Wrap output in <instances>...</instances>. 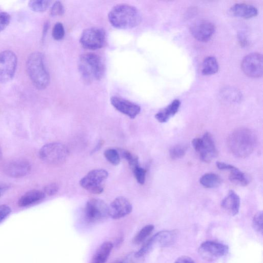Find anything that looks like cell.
I'll return each instance as SVG.
<instances>
[{"mask_svg": "<svg viewBox=\"0 0 263 263\" xmlns=\"http://www.w3.org/2000/svg\"><path fill=\"white\" fill-rule=\"evenodd\" d=\"M108 18L112 26L119 29L135 28L142 21L140 12L136 8L125 4L113 7Z\"/></svg>", "mask_w": 263, "mask_h": 263, "instance_id": "obj_1", "label": "cell"}, {"mask_svg": "<svg viewBox=\"0 0 263 263\" xmlns=\"http://www.w3.org/2000/svg\"><path fill=\"white\" fill-rule=\"evenodd\" d=\"M78 67L82 78L87 84L100 80L105 72L102 59L94 53L82 55L78 60Z\"/></svg>", "mask_w": 263, "mask_h": 263, "instance_id": "obj_2", "label": "cell"}, {"mask_svg": "<svg viewBox=\"0 0 263 263\" xmlns=\"http://www.w3.org/2000/svg\"><path fill=\"white\" fill-rule=\"evenodd\" d=\"M28 75L34 86L39 90L46 89L50 83V76L46 69L44 55L40 52L32 53L27 62Z\"/></svg>", "mask_w": 263, "mask_h": 263, "instance_id": "obj_3", "label": "cell"}, {"mask_svg": "<svg viewBox=\"0 0 263 263\" xmlns=\"http://www.w3.org/2000/svg\"><path fill=\"white\" fill-rule=\"evenodd\" d=\"M256 144V138L249 129L241 128L230 136L228 145L234 155L245 157L252 153Z\"/></svg>", "mask_w": 263, "mask_h": 263, "instance_id": "obj_4", "label": "cell"}, {"mask_svg": "<svg viewBox=\"0 0 263 263\" xmlns=\"http://www.w3.org/2000/svg\"><path fill=\"white\" fill-rule=\"evenodd\" d=\"M69 152L67 146L59 143H52L43 146L40 150V159L45 163L59 165L67 160Z\"/></svg>", "mask_w": 263, "mask_h": 263, "instance_id": "obj_5", "label": "cell"}, {"mask_svg": "<svg viewBox=\"0 0 263 263\" xmlns=\"http://www.w3.org/2000/svg\"><path fill=\"white\" fill-rule=\"evenodd\" d=\"M176 236V233L174 231H161L148 240L139 251L135 252V255L137 257L141 258L156 246H169L174 243Z\"/></svg>", "mask_w": 263, "mask_h": 263, "instance_id": "obj_6", "label": "cell"}, {"mask_svg": "<svg viewBox=\"0 0 263 263\" xmlns=\"http://www.w3.org/2000/svg\"><path fill=\"white\" fill-rule=\"evenodd\" d=\"M109 176L104 169H95L89 172L80 180V185L88 192L99 194L104 190V182Z\"/></svg>", "mask_w": 263, "mask_h": 263, "instance_id": "obj_7", "label": "cell"}, {"mask_svg": "<svg viewBox=\"0 0 263 263\" xmlns=\"http://www.w3.org/2000/svg\"><path fill=\"white\" fill-rule=\"evenodd\" d=\"M85 219L89 224H96L106 220L109 217V207L102 200L90 199L85 208Z\"/></svg>", "mask_w": 263, "mask_h": 263, "instance_id": "obj_8", "label": "cell"}, {"mask_svg": "<svg viewBox=\"0 0 263 263\" xmlns=\"http://www.w3.org/2000/svg\"><path fill=\"white\" fill-rule=\"evenodd\" d=\"M17 57L11 50L0 52V83H6L14 77L17 67Z\"/></svg>", "mask_w": 263, "mask_h": 263, "instance_id": "obj_9", "label": "cell"}, {"mask_svg": "<svg viewBox=\"0 0 263 263\" xmlns=\"http://www.w3.org/2000/svg\"><path fill=\"white\" fill-rule=\"evenodd\" d=\"M106 41V33L103 29L90 28L83 32L80 42L82 46L88 49L96 50L102 48Z\"/></svg>", "mask_w": 263, "mask_h": 263, "instance_id": "obj_10", "label": "cell"}, {"mask_svg": "<svg viewBox=\"0 0 263 263\" xmlns=\"http://www.w3.org/2000/svg\"><path fill=\"white\" fill-rule=\"evenodd\" d=\"M241 68L245 75L249 77L259 78L262 75L263 58L259 53H251L244 58Z\"/></svg>", "mask_w": 263, "mask_h": 263, "instance_id": "obj_11", "label": "cell"}, {"mask_svg": "<svg viewBox=\"0 0 263 263\" xmlns=\"http://www.w3.org/2000/svg\"><path fill=\"white\" fill-rule=\"evenodd\" d=\"M201 256L208 261H213L225 256L229 252L228 246L215 241H206L199 248Z\"/></svg>", "mask_w": 263, "mask_h": 263, "instance_id": "obj_12", "label": "cell"}, {"mask_svg": "<svg viewBox=\"0 0 263 263\" xmlns=\"http://www.w3.org/2000/svg\"><path fill=\"white\" fill-rule=\"evenodd\" d=\"M216 30V27L213 23L202 20L194 22L191 27L190 32L197 40L207 42L213 37Z\"/></svg>", "mask_w": 263, "mask_h": 263, "instance_id": "obj_13", "label": "cell"}, {"mask_svg": "<svg viewBox=\"0 0 263 263\" xmlns=\"http://www.w3.org/2000/svg\"><path fill=\"white\" fill-rule=\"evenodd\" d=\"M133 207L124 197H117L109 207V217L114 220L123 218L133 212Z\"/></svg>", "mask_w": 263, "mask_h": 263, "instance_id": "obj_14", "label": "cell"}, {"mask_svg": "<svg viewBox=\"0 0 263 263\" xmlns=\"http://www.w3.org/2000/svg\"><path fill=\"white\" fill-rule=\"evenodd\" d=\"M110 101L117 111L132 119H135L141 112V108L139 105L122 98L113 96Z\"/></svg>", "mask_w": 263, "mask_h": 263, "instance_id": "obj_15", "label": "cell"}, {"mask_svg": "<svg viewBox=\"0 0 263 263\" xmlns=\"http://www.w3.org/2000/svg\"><path fill=\"white\" fill-rule=\"evenodd\" d=\"M31 170V165L27 160L17 159L14 160L5 167L7 175L13 178H21L28 175Z\"/></svg>", "mask_w": 263, "mask_h": 263, "instance_id": "obj_16", "label": "cell"}, {"mask_svg": "<svg viewBox=\"0 0 263 263\" xmlns=\"http://www.w3.org/2000/svg\"><path fill=\"white\" fill-rule=\"evenodd\" d=\"M197 152L200 153L201 160L205 163H210L217 156L218 151L210 134L207 133L204 135L201 147Z\"/></svg>", "mask_w": 263, "mask_h": 263, "instance_id": "obj_17", "label": "cell"}, {"mask_svg": "<svg viewBox=\"0 0 263 263\" xmlns=\"http://www.w3.org/2000/svg\"><path fill=\"white\" fill-rule=\"evenodd\" d=\"M240 204L239 196L233 190H230L222 201L221 207L229 215L235 216L239 213Z\"/></svg>", "mask_w": 263, "mask_h": 263, "instance_id": "obj_18", "label": "cell"}, {"mask_svg": "<svg viewBox=\"0 0 263 263\" xmlns=\"http://www.w3.org/2000/svg\"><path fill=\"white\" fill-rule=\"evenodd\" d=\"M229 14L234 17L250 19L257 15L258 11L255 7L252 5L238 4L230 8Z\"/></svg>", "mask_w": 263, "mask_h": 263, "instance_id": "obj_19", "label": "cell"}, {"mask_svg": "<svg viewBox=\"0 0 263 263\" xmlns=\"http://www.w3.org/2000/svg\"><path fill=\"white\" fill-rule=\"evenodd\" d=\"M43 191L38 190H33L27 192L19 199L18 205L21 207H25L43 200L45 197Z\"/></svg>", "mask_w": 263, "mask_h": 263, "instance_id": "obj_20", "label": "cell"}, {"mask_svg": "<svg viewBox=\"0 0 263 263\" xmlns=\"http://www.w3.org/2000/svg\"><path fill=\"white\" fill-rule=\"evenodd\" d=\"M180 106V101L178 99L174 100L167 108L161 110L155 115L156 119L161 123L167 122L170 117L177 113Z\"/></svg>", "mask_w": 263, "mask_h": 263, "instance_id": "obj_21", "label": "cell"}, {"mask_svg": "<svg viewBox=\"0 0 263 263\" xmlns=\"http://www.w3.org/2000/svg\"><path fill=\"white\" fill-rule=\"evenodd\" d=\"M113 248L112 242L103 243L96 251L91 263H106Z\"/></svg>", "mask_w": 263, "mask_h": 263, "instance_id": "obj_22", "label": "cell"}, {"mask_svg": "<svg viewBox=\"0 0 263 263\" xmlns=\"http://www.w3.org/2000/svg\"><path fill=\"white\" fill-rule=\"evenodd\" d=\"M219 69L218 62L213 56L205 58L202 64V72L204 75L209 76L216 74Z\"/></svg>", "mask_w": 263, "mask_h": 263, "instance_id": "obj_23", "label": "cell"}, {"mask_svg": "<svg viewBox=\"0 0 263 263\" xmlns=\"http://www.w3.org/2000/svg\"><path fill=\"white\" fill-rule=\"evenodd\" d=\"M200 183L207 188H214L219 187L222 183L221 178L214 173H207L200 179Z\"/></svg>", "mask_w": 263, "mask_h": 263, "instance_id": "obj_24", "label": "cell"}, {"mask_svg": "<svg viewBox=\"0 0 263 263\" xmlns=\"http://www.w3.org/2000/svg\"><path fill=\"white\" fill-rule=\"evenodd\" d=\"M229 171H230V173L229 178L231 182L242 186H246L248 185L249 182V180L245 173L235 167Z\"/></svg>", "mask_w": 263, "mask_h": 263, "instance_id": "obj_25", "label": "cell"}, {"mask_svg": "<svg viewBox=\"0 0 263 263\" xmlns=\"http://www.w3.org/2000/svg\"><path fill=\"white\" fill-rule=\"evenodd\" d=\"M154 229V226L153 225H148L143 227L134 238V244L140 245L143 243L152 233Z\"/></svg>", "mask_w": 263, "mask_h": 263, "instance_id": "obj_26", "label": "cell"}, {"mask_svg": "<svg viewBox=\"0 0 263 263\" xmlns=\"http://www.w3.org/2000/svg\"><path fill=\"white\" fill-rule=\"evenodd\" d=\"M51 2L45 0H33L29 4L30 8L35 12H43L50 6Z\"/></svg>", "mask_w": 263, "mask_h": 263, "instance_id": "obj_27", "label": "cell"}, {"mask_svg": "<svg viewBox=\"0 0 263 263\" xmlns=\"http://www.w3.org/2000/svg\"><path fill=\"white\" fill-rule=\"evenodd\" d=\"M187 149V147L183 145L174 146L170 150V157L173 160L181 159L185 156Z\"/></svg>", "mask_w": 263, "mask_h": 263, "instance_id": "obj_28", "label": "cell"}, {"mask_svg": "<svg viewBox=\"0 0 263 263\" xmlns=\"http://www.w3.org/2000/svg\"><path fill=\"white\" fill-rule=\"evenodd\" d=\"M104 155L106 159L111 164L114 166H117L120 162V157L118 151L114 149H109L107 150Z\"/></svg>", "mask_w": 263, "mask_h": 263, "instance_id": "obj_29", "label": "cell"}, {"mask_svg": "<svg viewBox=\"0 0 263 263\" xmlns=\"http://www.w3.org/2000/svg\"><path fill=\"white\" fill-rule=\"evenodd\" d=\"M122 157L128 162L129 166L133 170L140 166L139 158L137 156L131 153L128 151H123L122 153Z\"/></svg>", "mask_w": 263, "mask_h": 263, "instance_id": "obj_30", "label": "cell"}, {"mask_svg": "<svg viewBox=\"0 0 263 263\" xmlns=\"http://www.w3.org/2000/svg\"><path fill=\"white\" fill-rule=\"evenodd\" d=\"M263 215L262 212L256 213L253 219L252 227L255 231L262 234L263 231Z\"/></svg>", "mask_w": 263, "mask_h": 263, "instance_id": "obj_31", "label": "cell"}, {"mask_svg": "<svg viewBox=\"0 0 263 263\" xmlns=\"http://www.w3.org/2000/svg\"><path fill=\"white\" fill-rule=\"evenodd\" d=\"M53 38L56 40L62 39L65 35V30L61 23H57L54 27L52 32Z\"/></svg>", "mask_w": 263, "mask_h": 263, "instance_id": "obj_32", "label": "cell"}, {"mask_svg": "<svg viewBox=\"0 0 263 263\" xmlns=\"http://www.w3.org/2000/svg\"><path fill=\"white\" fill-rule=\"evenodd\" d=\"M133 171L138 182L141 185H144L146 181V170L139 166L134 168Z\"/></svg>", "mask_w": 263, "mask_h": 263, "instance_id": "obj_33", "label": "cell"}, {"mask_svg": "<svg viewBox=\"0 0 263 263\" xmlns=\"http://www.w3.org/2000/svg\"><path fill=\"white\" fill-rule=\"evenodd\" d=\"M11 21V16L6 12L0 13V32L5 30Z\"/></svg>", "mask_w": 263, "mask_h": 263, "instance_id": "obj_34", "label": "cell"}, {"mask_svg": "<svg viewBox=\"0 0 263 263\" xmlns=\"http://www.w3.org/2000/svg\"><path fill=\"white\" fill-rule=\"evenodd\" d=\"M64 13V7L61 2H57L52 6L50 14L52 16H60Z\"/></svg>", "mask_w": 263, "mask_h": 263, "instance_id": "obj_35", "label": "cell"}, {"mask_svg": "<svg viewBox=\"0 0 263 263\" xmlns=\"http://www.w3.org/2000/svg\"><path fill=\"white\" fill-rule=\"evenodd\" d=\"M12 209L8 205L0 206V224L4 222L11 214Z\"/></svg>", "mask_w": 263, "mask_h": 263, "instance_id": "obj_36", "label": "cell"}, {"mask_svg": "<svg viewBox=\"0 0 263 263\" xmlns=\"http://www.w3.org/2000/svg\"><path fill=\"white\" fill-rule=\"evenodd\" d=\"M59 190V186L56 183H51L46 185L44 188L45 195L53 196L57 194Z\"/></svg>", "mask_w": 263, "mask_h": 263, "instance_id": "obj_37", "label": "cell"}, {"mask_svg": "<svg viewBox=\"0 0 263 263\" xmlns=\"http://www.w3.org/2000/svg\"><path fill=\"white\" fill-rule=\"evenodd\" d=\"M141 258H137L135 255V252H133L127 255L119 263H138V260Z\"/></svg>", "mask_w": 263, "mask_h": 263, "instance_id": "obj_38", "label": "cell"}, {"mask_svg": "<svg viewBox=\"0 0 263 263\" xmlns=\"http://www.w3.org/2000/svg\"><path fill=\"white\" fill-rule=\"evenodd\" d=\"M225 95L228 97V99H231L233 101L239 100L240 99V93L235 90H229L225 92Z\"/></svg>", "mask_w": 263, "mask_h": 263, "instance_id": "obj_39", "label": "cell"}, {"mask_svg": "<svg viewBox=\"0 0 263 263\" xmlns=\"http://www.w3.org/2000/svg\"><path fill=\"white\" fill-rule=\"evenodd\" d=\"M174 263H196L194 260L189 256H182L178 257Z\"/></svg>", "mask_w": 263, "mask_h": 263, "instance_id": "obj_40", "label": "cell"}, {"mask_svg": "<svg viewBox=\"0 0 263 263\" xmlns=\"http://www.w3.org/2000/svg\"><path fill=\"white\" fill-rule=\"evenodd\" d=\"M217 166L219 169L223 170H230L234 167L232 165L219 162L217 163Z\"/></svg>", "mask_w": 263, "mask_h": 263, "instance_id": "obj_41", "label": "cell"}, {"mask_svg": "<svg viewBox=\"0 0 263 263\" xmlns=\"http://www.w3.org/2000/svg\"><path fill=\"white\" fill-rule=\"evenodd\" d=\"M9 188V186L6 185L0 186V197L4 195V194L8 190Z\"/></svg>", "mask_w": 263, "mask_h": 263, "instance_id": "obj_42", "label": "cell"}, {"mask_svg": "<svg viewBox=\"0 0 263 263\" xmlns=\"http://www.w3.org/2000/svg\"><path fill=\"white\" fill-rule=\"evenodd\" d=\"M240 42L242 46H246L247 44V41L246 40L244 36L240 35L239 36Z\"/></svg>", "mask_w": 263, "mask_h": 263, "instance_id": "obj_43", "label": "cell"}, {"mask_svg": "<svg viewBox=\"0 0 263 263\" xmlns=\"http://www.w3.org/2000/svg\"><path fill=\"white\" fill-rule=\"evenodd\" d=\"M123 240V238L121 236H120L117 240L116 242V246H119L122 243Z\"/></svg>", "mask_w": 263, "mask_h": 263, "instance_id": "obj_44", "label": "cell"}, {"mask_svg": "<svg viewBox=\"0 0 263 263\" xmlns=\"http://www.w3.org/2000/svg\"><path fill=\"white\" fill-rule=\"evenodd\" d=\"M3 156V152L1 148H0V159H2Z\"/></svg>", "mask_w": 263, "mask_h": 263, "instance_id": "obj_45", "label": "cell"}, {"mask_svg": "<svg viewBox=\"0 0 263 263\" xmlns=\"http://www.w3.org/2000/svg\"><path fill=\"white\" fill-rule=\"evenodd\" d=\"M119 262H118H118H117L116 263H119Z\"/></svg>", "mask_w": 263, "mask_h": 263, "instance_id": "obj_46", "label": "cell"}]
</instances>
